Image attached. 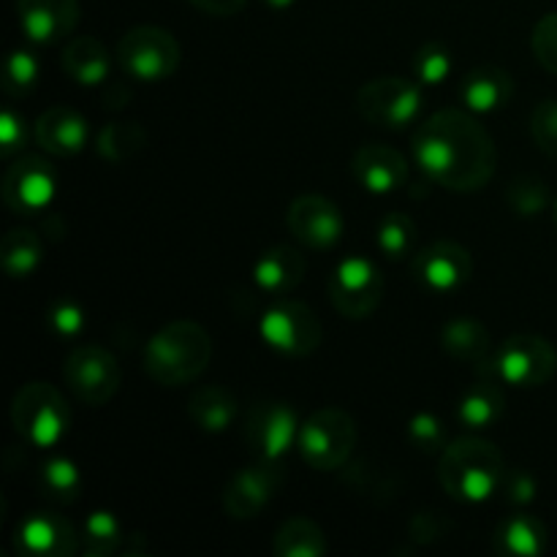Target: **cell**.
Wrapping results in <instances>:
<instances>
[{
  "mask_svg": "<svg viewBox=\"0 0 557 557\" xmlns=\"http://www.w3.org/2000/svg\"><path fill=\"white\" fill-rule=\"evenodd\" d=\"M413 161L433 183L446 190L484 188L498 166V147L490 131L466 109H441L430 114L411 139Z\"/></svg>",
  "mask_w": 557,
  "mask_h": 557,
  "instance_id": "cell-1",
  "label": "cell"
},
{
  "mask_svg": "<svg viewBox=\"0 0 557 557\" xmlns=\"http://www.w3.org/2000/svg\"><path fill=\"white\" fill-rule=\"evenodd\" d=\"M506 460L498 446L479 435H466L441 451L438 482L449 498L462 504H482L493 498L506 482Z\"/></svg>",
  "mask_w": 557,
  "mask_h": 557,
  "instance_id": "cell-2",
  "label": "cell"
},
{
  "mask_svg": "<svg viewBox=\"0 0 557 557\" xmlns=\"http://www.w3.org/2000/svg\"><path fill=\"white\" fill-rule=\"evenodd\" d=\"M210 357L212 341L205 326L177 319L147 341L145 370L156 384L185 386L205 373Z\"/></svg>",
  "mask_w": 557,
  "mask_h": 557,
  "instance_id": "cell-3",
  "label": "cell"
},
{
  "mask_svg": "<svg viewBox=\"0 0 557 557\" xmlns=\"http://www.w3.org/2000/svg\"><path fill=\"white\" fill-rule=\"evenodd\" d=\"M11 424L36 449H54L65 441L71 411L63 395L47 381H30L11 400Z\"/></svg>",
  "mask_w": 557,
  "mask_h": 557,
  "instance_id": "cell-4",
  "label": "cell"
},
{
  "mask_svg": "<svg viewBox=\"0 0 557 557\" xmlns=\"http://www.w3.org/2000/svg\"><path fill=\"white\" fill-rule=\"evenodd\" d=\"M297 449L315 471H337L357 449V422L343 408H321L299 428Z\"/></svg>",
  "mask_w": 557,
  "mask_h": 557,
  "instance_id": "cell-5",
  "label": "cell"
},
{
  "mask_svg": "<svg viewBox=\"0 0 557 557\" xmlns=\"http://www.w3.org/2000/svg\"><path fill=\"white\" fill-rule=\"evenodd\" d=\"M183 49L174 33L158 25L131 27L117 41V60L139 82H163L180 69Z\"/></svg>",
  "mask_w": 557,
  "mask_h": 557,
  "instance_id": "cell-6",
  "label": "cell"
},
{
  "mask_svg": "<svg viewBox=\"0 0 557 557\" xmlns=\"http://www.w3.org/2000/svg\"><path fill=\"white\" fill-rule=\"evenodd\" d=\"M259 335L267 346L286 357H308L321 346L324 326L310 305L277 297V302L261 315Z\"/></svg>",
  "mask_w": 557,
  "mask_h": 557,
  "instance_id": "cell-7",
  "label": "cell"
},
{
  "mask_svg": "<svg viewBox=\"0 0 557 557\" xmlns=\"http://www.w3.org/2000/svg\"><path fill=\"white\" fill-rule=\"evenodd\" d=\"M357 112L379 128H406L422 109V90L406 76H379L359 87Z\"/></svg>",
  "mask_w": 557,
  "mask_h": 557,
  "instance_id": "cell-8",
  "label": "cell"
},
{
  "mask_svg": "<svg viewBox=\"0 0 557 557\" xmlns=\"http://www.w3.org/2000/svg\"><path fill=\"white\" fill-rule=\"evenodd\" d=\"M493 373L509 386L536 389L557 373V351L539 335H511L495 354Z\"/></svg>",
  "mask_w": 557,
  "mask_h": 557,
  "instance_id": "cell-9",
  "label": "cell"
},
{
  "mask_svg": "<svg viewBox=\"0 0 557 557\" xmlns=\"http://www.w3.org/2000/svg\"><path fill=\"white\" fill-rule=\"evenodd\" d=\"M384 299V275L362 256L343 259L330 277V302L351 321L368 319Z\"/></svg>",
  "mask_w": 557,
  "mask_h": 557,
  "instance_id": "cell-10",
  "label": "cell"
},
{
  "mask_svg": "<svg viewBox=\"0 0 557 557\" xmlns=\"http://www.w3.org/2000/svg\"><path fill=\"white\" fill-rule=\"evenodd\" d=\"M63 379L76 400L87 406H103L117 395L123 373L114 354L103 346H76L65 357Z\"/></svg>",
  "mask_w": 557,
  "mask_h": 557,
  "instance_id": "cell-11",
  "label": "cell"
},
{
  "mask_svg": "<svg viewBox=\"0 0 557 557\" xmlns=\"http://www.w3.org/2000/svg\"><path fill=\"white\" fill-rule=\"evenodd\" d=\"M297 413L286 403H259L245 417V444L259 460L277 462L299 438Z\"/></svg>",
  "mask_w": 557,
  "mask_h": 557,
  "instance_id": "cell-12",
  "label": "cell"
},
{
  "mask_svg": "<svg viewBox=\"0 0 557 557\" xmlns=\"http://www.w3.org/2000/svg\"><path fill=\"white\" fill-rule=\"evenodd\" d=\"M281 484L283 471L277 468V462L259 460L253 466H245L223 487V511L232 520H253L256 515H261L270 506V500L275 498Z\"/></svg>",
  "mask_w": 557,
  "mask_h": 557,
  "instance_id": "cell-13",
  "label": "cell"
},
{
  "mask_svg": "<svg viewBox=\"0 0 557 557\" xmlns=\"http://www.w3.org/2000/svg\"><path fill=\"white\" fill-rule=\"evenodd\" d=\"M54 190H58V174L52 163L38 156L16 158L14 166H9L3 177L5 207L22 215H36L44 207H49Z\"/></svg>",
  "mask_w": 557,
  "mask_h": 557,
  "instance_id": "cell-14",
  "label": "cell"
},
{
  "mask_svg": "<svg viewBox=\"0 0 557 557\" xmlns=\"http://www.w3.org/2000/svg\"><path fill=\"white\" fill-rule=\"evenodd\" d=\"M286 223L288 232L305 248L313 250H326L332 245H337L343 237V228H346L341 207L319 194H305L299 199H294L286 212Z\"/></svg>",
  "mask_w": 557,
  "mask_h": 557,
  "instance_id": "cell-15",
  "label": "cell"
},
{
  "mask_svg": "<svg viewBox=\"0 0 557 557\" xmlns=\"http://www.w3.org/2000/svg\"><path fill=\"white\" fill-rule=\"evenodd\" d=\"M79 533L54 511H33L16 525L14 549L25 557H71L79 553Z\"/></svg>",
  "mask_w": 557,
  "mask_h": 557,
  "instance_id": "cell-16",
  "label": "cell"
},
{
  "mask_svg": "<svg viewBox=\"0 0 557 557\" xmlns=\"http://www.w3.org/2000/svg\"><path fill=\"white\" fill-rule=\"evenodd\" d=\"M473 259L460 243L438 239L413 259V275L435 294H451L471 281Z\"/></svg>",
  "mask_w": 557,
  "mask_h": 557,
  "instance_id": "cell-17",
  "label": "cell"
},
{
  "mask_svg": "<svg viewBox=\"0 0 557 557\" xmlns=\"http://www.w3.org/2000/svg\"><path fill=\"white\" fill-rule=\"evenodd\" d=\"M20 27L33 44H54L79 25V0H16Z\"/></svg>",
  "mask_w": 557,
  "mask_h": 557,
  "instance_id": "cell-18",
  "label": "cell"
},
{
  "mask_svg": "<svg viewBox=\"0 0 557 557\" xmlns=\"http://www.w3.org/2000/svg\"><path fill=\"white\" fill-rule=\"evenodd\" d=\"M351 172L370 194H392V190L406 185L408 161L395 147L370 141V145H362L354 152Z\"/></svg>",
  "mask_w": 557,
  "mask_h": 557,
  "instance_id": "cell-19",
  "label": "cell"
},
{
  "mask_svg": "<svg viewBox=\"0 0 557 557\" xmlns=\"http://www.w3.org/2000/svg\"><path fill=\"white\" fill-rule=\"evenodd\" d=\"M36 141L44 152L54 158H69L85 150L90 125L76 109L52 107L36 120Z\"/></svg>",
  "mask_w": 557,
  "mask_h": 557,
  "instance_id": "cell-20",
  "label": "cell"
},
{
  "mask_svg": "<svg viewBox=\"0 0 557 557\" xmlns=\"http://www.w3.org/2000/svg\"><path fill=\"white\" fill-rule=\"evenodd\" d=\"M308 261L292 245H275L267 253L259 256L253 267V281L270 297H286L288 292L302 283Z\"/></svg>",
  "mask_w": 557,
  "mask_h": 557,
  "instance_id": "cell-21",
  "label": "cell"
},
{
  "mask_svg": "<svg viewBox=\"0 0 557 557\" xmlns=\"http://www.w3.org/2000/svg\"><path fill=\"white\" fill-rule=\"evenodd\" d=\"M511 96H515V79L500 65H479L462 79V101L471 112H498L511 101Z\"/></svg>",
  "mask_w": 557,
  "mask_h": 557,
  "instance_id": "cell-22",
  "label": "cell"
},
{
  "mask_svg": "<svg viewBox=\"0 0 557 557\" xmlns=\"http://www.w3.org/2000/svg\"><path fill=\"white\" fill-rule=\"evenodd\" d=\"M441 346L451 359L466 364H484L490 359L493 337L490 330L473 315H460L451 319L441 332Z\"/></svg>",
  "mask_w": 557,
  "mask_h": 557,
  "instance_id": "cell-23",
  "label": "cell"
},
{
  "mask_svg": "<svg viewBox=\"0 0 557 557\" xmlns=\"http://www.w3.org/2000/svg\"><path fill=\"white\" fill-rule=\"evenodd\" d=\"M63 71L76 85H103L112 69L107 47L96 36H76L63 49Z\"/></svg>",
  "mask_w": 557,
  "mask_h": 557,
  "instance_id": "cell-24",
  "label": "cell"
},
{
  "mask_svg": "<svg viewBox=\"0 0 557 557\" xmlns=\"http://www.w3.org/2000/svg\"><path fill=\"white\" fill-rule=\"evenodd\" d=\"M504 406L506 397L498 381L482 379L457 400L455 417L462 428L479 433V430H490L498 424V419L504 417Z\"/></svg>",
  "mask_w": 557,
  "mask_h": 557,
  "instance_id": "cell-25",
  "label": "cell"
},
{
  "mask_svg": "<svg viewBox=\"0 0 557 557\" xmlns=\"http://www.w3.org/2000/svg\"><path fill=\"white\" fill-rule=\"evenodd\" d=\"M188 417L205 433H226L239 417V403L223 386H201L188 403Z\"/></svg>",
  "mask_w": 557,
  "mask_h": 557,
  "instance_id": "cell-26",
  "label": "cell"
},
{
  "mask_svg": "<svg viewBox=\"0 0 557 557\" xmlns=\"http://www.w3.org/2000/svg\"><path fill=\"white\" fill-rule=\"evenodd\" d=\"M495 549L511 557H536L547 549V528L531 515L504 520L495 533Z\"/></svg>",
  "mask_w": 557,
  "mask_h": 557,
  "instance_id": "cell-27",
  "label": "cell"
},
{
  "mask_svg": "<svg viewBox=\"0 0 557 557\" xmlns=\"http://www.w3.org/2000/svg\"><path fill=\"white\" fill-rule=\"evenodd\" d=\"M272 553L277 557H321L330 553L326 533L308 517H292L283 522L272 542Z\"/></svg>",
  "mask_w": 557,
  "mask_h": 557,
  "instance_id": "cell-28",
  "label": "cell"
},
{
  "mask_svg": "<svg viewBox=\"0 0 557 557\" xmlns=\"http://www.w3.org/2000/svg\"><path fill=\"white\" fill-rule=\"evenodd\" d=\"M0 261L5 275L27 277L41 267L44 243L33 228H11L0 245Z\"/></svg>",
  "mask_w": 557,
  "mask_h": 557,
  "instance_id": "cell-29",
  "label": "cell"
},
{
  "mask_svg": "<svg viewBox=\"0 0 557 557\" xmlns=\"http://www.w3.org/2000/svg\"><path fill=\"white\" fill-rule=\"evenodd\" d=\"M147 147V131L141 123H128V120H114L107 123L98 134L96 150L107 161L123 163L139 156Z\"/></svg>",
  "mask_w": 557,
  "mask_h": 557,
  "instance_id": "cell-30",
  "label": "cell"
},
{
  "mask_svg": "<svg viewBox=\"0 0 557 557\" xmlns=\"http://www.w3.org/2000/svg\"><path fill=\"white\" fill-rule=\"evenodd\" d=\"M36 484L44 493V498L54 504H74L82 495V473L65 457H49L41 462L36 473Z\"/></svg>",
  "mask_w": 557,
  "mask_h": 557,
  "instance_id": "cell-31",
  "label": "cell"
},
{
  "mask_svg": "<svg viewBox=\"0 0 557 557\" xmlns=\"http://www.w3.org/2000/svg\"><path fill=\"white\" fill-rule=\"evenodd\" d=\"M82 544H85V553L92 557L117 553L123 544V528H120L117 517L109 511H92L82 525Z\"/></svg>",
  "mask_w": 557,
  "mask_h": 557,
  "instance_id": "cell-32",
  "label": "cell"
},
{
  "mask_svg": "<svg viewBox=\"0 0 557 557\" xmlns=\"http://www.w3.org/2000/svg\"><path fill=\"white\" fill-rule=\"evenodd\" d=\"M375 239H379V248L384 250V256L400 261L411 253L413 243H417V223L406 212H389L381 221Z\"/></svg>",
  "mask_w": 557,
  "mask_h": 557,
  "instance_id": "cell-33",
  "label": "cell"
},
{
  "mask_svg": "<svg viewBox=\"0 0 557 557\" xmlns=\"http://www.w3.org/2000/svg\"><path fill=\"white\" fill-rule=\"evenodd\" d=\"M506 201L517 215H539L547 210L549 205V188L544 180L533 177V174H522V177L511 180L506 188Z\"/></svg>",
  "mask_w": 557,
  "mask_h": 557,
  "instance_id": "cell-34",
  "label": "cell"
},
{
  "mask_svg": "<svg viewBox=\"0 0 557 557\" xmlns=\"http://www.w3.org/2000/svg\"><path fill=\"white\" fill-rule=\"evenodd\" d=\"M413 74L422 85H444L446 79L451 76V52L438 41H430L424 47H419V52L413 54V63H411Z\"/></svg>",
  "mask_w": 557,
  "mask_h": 557,
  "instance_id": "cell-35",
  "label": "cell"
},
{
  "mask_svg": "<svg viewBox=\"0 0 557 557\" xmlns=\"http://www.w3.org/2000/svg\"><path fill=\"white\" fill-rule=\"evenodd\" d=\"M531 136L544 156L557 158V98H544L531 114Z\"/></svg>",
  "mask_w": 557,
  "mask_h": 557,
  "instance_id": "cell-36",
  "label": "cell"
},
{
  "mask_svg": "<svg viewBox=\"0 0 557 557\" xmlns=\"http://www.w3.org/2000/svg\"><path fill=\"white\" fill-rule=\"evenodd\" d=\"M38 71H41V63L36 60V54L25 52V49H22V52H14L9 65H5V92H9V96H25L27 90L36 87Z\"/></svg>",
  "mask_w": 557,
  "mask_h": 557,
  "instance_id": "cell-37",
  "label": "cell"
},
{
  "mask_svg": "<svg viewBox=\"0 0 557 557\" xmlns=\"http://www.w3.org/2000/svg\"><path fill=\"white\" fill-rule=\"evenodd\" d=\"M408 438L422 451H444L446 449V428L433 413H417L408 422Z\"/></svg>",
  "mask_w": 557,
  "mask_h": 557,
  "instance_id": "cell-38",
  "label": "cell"
},
{
  "mask_svg": "<svg viewBox=\"0 0 557 557\" xmlns=\"http://www.w3.org/2000/svg\"><path fill=\"white\" fill-rule=\"evenodd\" d=\"M531 47L539 63H542L549 74H557V11L542 16V20L536 22L531 36Z\"/></svg>",
  "mask_w": 557,
  "mask_h": 557,
  "instance_id": "cell-39",
  "label": "cell"
},
{
  "mask_svg": "<svg viewBox=\"0 0 557 557\" xmlns=\"http://www.w3.org/2000/svg\"><path fill=\"white\" fill-rule=\"evenodd\" d=\"M49 326L60 337H76L85 330V310L74 299H60L49 308Z\"/></svg>",
  "mask_w": 557,
  "mask_h": 557,
  "instance_id": "cell-40",
  "label": "cell"
},
{
  "mask_svg": "<svg viewBox=\"0 0 557 557\" xmlns=\"http://www.w3.org/2000/svg\"><path fill=\"white\" fill-rule=\"evenodd\" d=\"M22 145H25V120L11 112V109H5L0 114V150H3V156H11Z\"/></svg>",
  "mask_w": 557,
  "mask_h": 557,
  "instance_id": "cell-41",
  "label": "cell"
},
{
  "mask_svg": "<svg viewBox=\"0 0 557 557\" xmlns=\"http://www.w3.org/2000/svg\"><path fill=\"white\" fill-rule=\"evenodd\" d=\"M504 493L511 504L517 506H525L536 498V482H533L531 473L525 471H511L506 473V482H504Z\"/></svg>",
  "mask_w": 557,
  "mask_h": 557,
  "instance_id": "cell-42",
  "label": "cell"
},
{
  "mask_svg": "<svg viewBox=\"0 0 557 557\" xmlns=\"http://www.w3.org/2000/svg\"><path fill=\"white\" fill-rule=\"evenodd\" d=\"M188 3L210 16H234L248 5V0H188Z\"/></svg>",
  "mask_w": 557,
  "mask_h": 557,
  "instance_id": "cell-43",
  "label": "cell"
},
{
  "mask_svg": "<svg viewBox=\"0 0 557 557\" xmlns=\"http://www.w3.org/2000/svg\"><path fill=\"white\" fill-rule=\"evenodd\" d=\"M267 5H272V9H288V5H294L297 0H264Z\"/></svg>",
  "mask_w": 557,
  "mask_h": 557,
  "instance_id": "cell-44",
  "label": "cell"
},
{
  "mask_svg": "<svg viewBox=\"0 0 557 557\" xmlns=\"http://www.w3.org/2000/svg\"><path fill=\"white\" fill-rule=\"evenodd\" d=\"M553 215H555V226H557V199H555V207H553Z\"/></svg>",
  "mask_w": 557,
  "mask_h": 557,
  "instance_id": "cell-45",
  "label": "cell"
}]
</instances>
